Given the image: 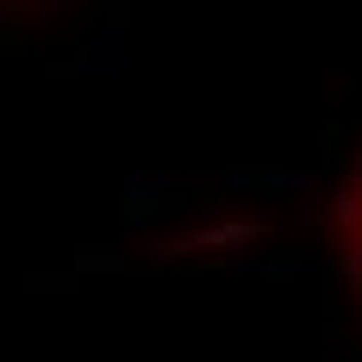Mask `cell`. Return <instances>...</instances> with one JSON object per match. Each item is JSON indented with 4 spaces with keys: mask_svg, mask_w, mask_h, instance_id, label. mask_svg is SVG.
I'll list each match as a JSON object with an SVG mask.
<instances>
[{
    "mask_svg": "<svg viewBox=\"0 0 362 362\" xmlns=\"http://www.w3.org/2000/svg\"><path fill=\"white\" fill-rule=\"evenodd\" d=\"M331 269H337V288L350 300V313L362 319V150L331 194Z\"/></svg>",
    "mask_w": 362,
    "mask_h": 362,
    "instance_id": "cell-1",
    "label": "cell"
},
{
    "mask_svg": "<svg viewBox=\"0 0 362 362\" xmlns=\"http://www.w3.org/2000/svg\"><path fill=\"white\" fill-rule=\"evenodd\" d=\"M19 6H32V0H0V13H19Z\"/></svg>",
    "mask_w": 362,
    "mask_h": 362,
    "instance_id": "cell-2",
    "label": "cell"
}]
</instances>
